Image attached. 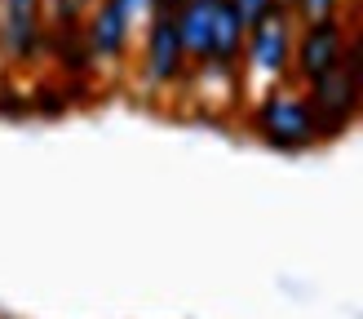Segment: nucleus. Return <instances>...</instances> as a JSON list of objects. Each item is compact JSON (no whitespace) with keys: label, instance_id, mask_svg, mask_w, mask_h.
Segmentation results:
<instances>
[{"label":"nucleus","instance_id":"nucleus-1","mask_svg":"<svg viewBox=\"0 0 363 319\" xmlns=\"http://www.w3.org/2000/svg\"><path fill=\"white\" fill-rule=\"evenodd\" d=\"M248 133L270 151H284V155H301L311 147H323L319 138V120H315V106L306 98L301 84H275L266 94L252 98L248 106Z\"/></svg>","mask_w":363,"mask_h":319},{"label":"nucleus","instance_id":"nucleus-2","mask_svg":"<svg viewBox=\"0 0 363 319\" xmlns=\"http://www.w3.org/2000/svg\"><path fill=\"white\" fill-rule=\"evenodd\" d=\"M293 40H297V18L288 9V0L270 9L257 27H248L240 80H244V89L252 98L293 80Z\"/></svg>","mask_w":363,"mask_h":319},{"label":"nucleus","instance_id":"nucleus-3","mask_svg":"<svg viewBox=\"0 0 363 319\" xmlns=\"http://www.w3.org/2000/svg\"><path fill=\"white\" fill-rule=\"evenodd\" d=\"M133 71H138V84L147 94H164V89H182L191 80V58L182 49V35L177 23L164 13H151L142 23V45L133 53Z\"/></svg>","mask_w":363,"mask_h":319},{"label":"nucleus","instance_id":"nucleus-4","mask_svg":"<svg viewBox=\"0 0 363 319\" xmlns=\"http://www.w3.org/2000/svg\"><path fill=\"white\" fill-rule=\"evenodd\" d=\"M306 98L315 106V120H319V138L323 142H337L341 133L359 124L363 111V89H359V71L350 62L333 67L328 76H319L315 84H306Z\"/></svg>","mask_w":363,"mask_h":319},{"label":"nucleus","instance_id":"nucleus-5","mask_svg":"<svg viewBox=\"0 0 363 319\" xmlns=\"http://www.w3.org/2000/svg\"><path fill=\"white\" fill-rule=\"evenodd\" d=\"M133 31H138V23L116 5V0H98V5L84 9V45H89V53H94L98 76L102 71H111V76L129 71V62H133Z\"/></svg>","mask_w":363,"mask_h":319},{"label":"nucleus","instance_id":"nucleus-6","mask_svg":"<svg viewBox=\"0 0 363 319\" xmlns=\"http://www.w3.org/2000/svg\"><path fill=\"white\" fill-rule=\"evenodd\" d=\"M346 13L337 18H319V23H297V40H293V84H315L319 76H328L333 67L346 62Z\"/></svg>","mask_w":363,"mask_h":319},{"label":"nucleus","instance_id":"nucleus-7","mask_svg":"<svg viewBox=\"0 0 363 319\" xmlns=\"http://www.w3.org/2000/svg\"><path fill=\"white\" fill-rule=\"evenodd\" d=\"M244 40H248V27L240 9L230 0H217V18H213V45H208V58L199 67H213V71H226V76H240V62H244Z\"/></svg>","mask_w":363,"mask_h":319},{"label":"nucleus","instance_id":"nucleus-8","mask_svg":"<svg viewBox=\"0 0 363 319\" xmlns=\"http://www.w3.org/2000/svg\"><path fill=\"white\" fill-rule=\"evenodd\" d=\"M213 18H217V0H182V9L173 13L177 35H182V49H186L191 67H199L208 58V45H213Z\"/></svg>","mask_w":363,"mask_h":319},{"label":"nucleus","instance_id":"nucleus-9","mask_svg":"<svg viewBox=\"0 0 363 319\" xmlns=\"http://www.w3.org/2000/svg\"><path fill=\"white\" fill-rule=\"evenodd\" d=\"M297 23H319V18H337L346 9V0H288Z\"/></svg>","mask_w":363,"mask_h":319},{"label":"nucleus","instance_id":"nucleus-10","mask_svg":"<svg viewBox=\"0 0 363 319\" xmlns=\"http://www.w3.org/2000/svg\"><path fill=\"white\" fill-rule=\"evenodd\" d=\"M350 31H346V62L363 76V18H346Z\"/></svg>","mask_w":363,"mask_h":319},{"label":"nucleus","instance_id":"nucleus-11","mask_svg":"<svg viewBox=\"0 0 363 319\" xmlns=\"http://www.w3.org/2000/svg\"><path fill=\"white\" fill-rule=\"evenodd\" d=\"M235 9H240V18H244V27H257L262 18L275 9V5H284V0H230Z\"/></svg>","mask_w":363,"mask_h":319},{"label":"nucleus","instance_id":"nucleus-12","mask_svg":"<svg viewBox=\"0 0 363 319\" xmlns=\"http://www.w3.org/2000/svg\"><path fill=\"white\" fill-rule=\"evenodd\" d=\"M0 116H31L27 94H13V89L5 84V89H0Z\"/></svg>","mask_w":363,"mask_h":319},{"label":"nucleus","instance_id":"nucleus-13","mask_svg":"<svg viewBox=\"0 0 363 319\" xmlns=\"http://www.w3.org/2000/svg\"><path fill=\"white\" fill-rule=\"evenodd\" d=\"M116 5L133 18V23H147V13H151V0H116Z\"/></svg>","mask_w":363,"mask_h":319},{"label":"nucleus","instance_id":"nucleus-14","mask_svg":"<svg viewBox=\"0 0 363 319\" xmlns=\"http://www.w3.org/2000/svg\"><path fill=\"white\" fill-rule=\"evenodd\" d=\"M76 5H84V9H89V5H98V0H76Z\"/></svg>","mask_w":363,"mask_h":319},{"label":"nucleus","instance_id":"nucleus-15","mask_svg":"<svg viewBox=\"0 0 363 319\" xmlns=\"http://www.w3.org/2000/svg\"><path fill=\"white\" fill-rule=\"evenodd\" d=\"M359 89H363V76H359ZM359 120H363V111H359Z\"/></svg>","mask_w":363,"mask_h":319},{"label":"nucleus","instance_id":"nucleus-16","mask_svg":"<svg viewBox=\"0 0 363 319\" xmlns=\"http://www.w3.org/2000/svg\"><path fill=\"white\" fill-rule=\"evenodd\" d=\"M0 319H13V315H0Z\"/></svg>","mask_w":363,"mask_h":319}]
</instances>
